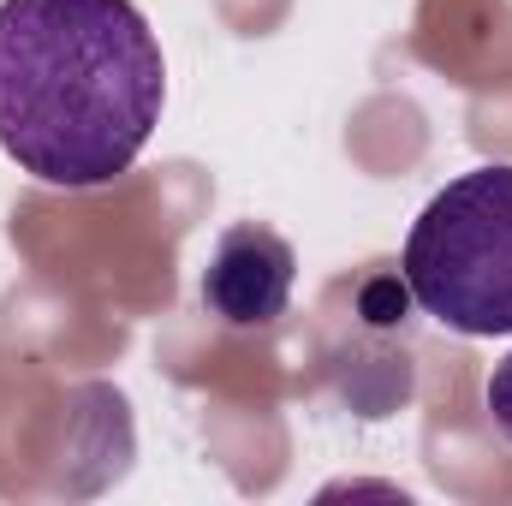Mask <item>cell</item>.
<instances>
[{"label": "cell", "mask_w": 512, "mask_h": 506, "mask_svg": "<svg viewBox=\"0 0 512 506\" xmlns=\"http://www.w3.org/2000/svg\"><path fill=\"white\" fill-rule=\"evenodd\" d=\"M167 108V60L131 0H0V149L18 173L114 185Z\"/></svg>", "instance_id": "obj_1"}, {"label": "cell", "mask_w": 512, "mask_h": 506, "mask_svg": "<svg viewBox=\"0 0 512 506\" xmlns=\"http://www.w3.org/2000/svg\"><path fill=\"white\" fill-rule=\"evenodd\" d=\"M399 274L447 334H512V167L489 161L441 185L405 233Z\"/></svg>", "instance_id": "obj_2"}, {"label": "cell", "mask_w": 512, "mask_h": 506, "mask_svg": "<svg viewBox=\"0 0 512 506\" xmlns=\"http://www.w3.org/2000/svg\"><path fill=\"white\" fill-rule=\"evenodd\" d=\"M292 280H298V256L274 227H227L221 245L203 268V304L209 316H221L227 328H268L286 316L292 304Z\"/></svg>", "instance_id": "obj_3"}, {"label": "cell", "mask_w": 512, "mask_h": 506, "mask_svg": "<svg viewBox=\"0 0 512 506\" xmlns=\"http://www.w3.org/2000/svg\"><path fill=\"white\" fill-rule=\"evenodd\" d=\"M483 405H489V423L501 429V441H512V352L489 370V387H483Z\"/></svg>", "instance_id": "obj_4"}]
</instances>
